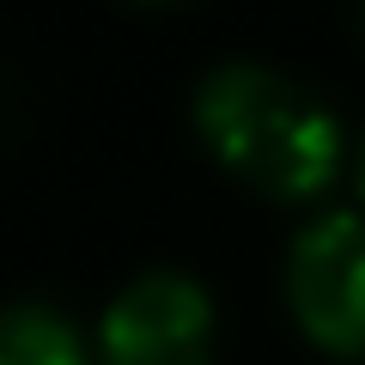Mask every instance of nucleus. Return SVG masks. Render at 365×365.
Returning <instances> with one entry per match:
<instances>
[{
    "instance_id": "obj_1",
    "label": "nucleus",
    "mask_w": 365,
    "mask_h": 365,
    "mask_svg": "<svg viewBox=\"0 0 365 365\" xmlns=\"http://www.w3.org/2000/svg\"><path fill=\"white\" fill-rule=\"evenodd\" d=\"M195 116L225 165H237L274 195H304V189L329 182V170L341 158L335 116L311 91H299L292 79L268 73V67L232 61L220 73H207Z\"/></svg>"
},
{
    "instance_id": "obj_2",
    "label": "nucleus",
    "mask_w": 365,
    "mask_h": 365,
    "mask_svg": "<svg viewBox=\"0 0 365 365\" xmlns=\"http://www.w3.org/2000/svg\"><path fill=\"white\" fill-rule=\"evenodd\" d=\"M207 292L189 274H140L104 311V359L110 365H201L207 359Z\"/></svg>"
},
{
    "instance_id": "obj_3",
    "label": "nucleus",
    "mask_w": 365,
    "mask_h": 365,
    "mask_svg": "<svg viewBox=\"0 0 365 365\" xmlns=\"http://www.w3.org/2000/svg\"><path fill=\"white\" fill-rule=\"evenodd\" d=\"M292 304L323 347H365V220L323 213L292 244Z\"/></svg>"
},
{
    "instance_id": "obj_4",
    "label": "nucleus",
    "mask_w": 365,
    "mask_h": 365,
    "mask_svg": "<svg viewBox=\"0 0 365 365\" xmlns=\"http://www.w3.org/2000/svg\"><path fill=\"white\" fill-rule=\"evenodd\" d=\"M0 365H86V353L49 304H13L0 317Z\"/></svg>"
},
{
    "instance_id": "obj_5",
    "label": "nucleus",
    "mask_w": 365,
    "mask_h": 365,
    "mask_svg": "<svg viewBox=\"0 0 365 365\" xmlns=\"http://www.w3.org/2000/svg\"><path fill=\"white\" fill-rule=\"evenodd\" d=\"M359 182H365V146H359Z\"/></svg>"
}]
</instances>
